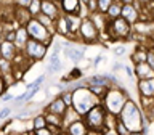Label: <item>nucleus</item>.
Here are the masks:
<instances>
[{
  "instance_id": "28",
  "label": "nucleus",
  "mask_w": 154,
  "mask_h": 135,
  "mask_svg": "<svg viewBox=\"0 0 154 135\" xmlns=\"http://www.w3.org/2000/svg\"><path fill=\"white\" fill-rule=\"evenodd\" d=\"M29 11H31L32 16H37V14L42 13V0H32L31 5H29Z\"/></svg>"
},
{
  "instance_id": "16",
  "label": "nucleus",
  "mask_w": 154,
  "mask_h": 135,
  "mask_svg": "<svg viewBox=\"0 0 154 135\" xmlns=\"http://www.w3.org/2000/svg\"><path fill=\"white\" fill-rule=\"evenodd\" d=\"M133 68H135L137 79H149V77H154V68L148 61L137 63V64H133Z\"/></svg>"
},
{
  "instance_id": "34",
  "label": "nucleus",
  "mask_w": 154,
  "mask_h": 135,
  "mask_svg": "<svg viewBox=\"0 0 154 135\" xmlns=\"http://www.w3.org/2000/svg\"><path fill=\"white\" fill-rule=\"evenodd\" d=\"M127 53V47L125 45H117V47H114V55L116 56H122Z\"/></svg>"
},
{
  "instance_id": "31",
  "label": "nucleus",
  "mask_w": 154,
  "mask_h": 135,
  "mask_svg": "<svg viewBox=\"0 0 154 135\" xmlns=\"http://www.w3.org/2000/svg\"><path fill=\"white\" fill-rule=\"evenodd\" d=\"M13 106H5V108H2L0 109V121H5V119H8L10 116H11V113H13Z\"/></svg>"
},
{
  "instance_id": "39",
  "label": "nucleus",
  "mask_w": 154,
  "mask_h": 135,
  "mask_svg": "<svg viewBox=\"0 0 154 135\" xmlns=\"http://www.w3.org/2000/svg\"><path fill=\"white\" fill-rule=\"evenodd\" d=\"M125 64H122V63H114L112 64V72H119V71H124Z\"/></svg>"
},
{
  "instance_id": "26",
  "label": "nucleus",
  "mask_w": 154,
  "mask_h": 135,
  "mask_svg": "<svg viewBox=\"0 0 154 135\" xmlns=\"http://www.w3.org/2000/svg\"><path fill=\"white\" fill-rule=\"evenodd\" d=\"M13 61L11 60H7V58H0V74H8V72H13Z\"/></svg>"
},
{
  "instance_id": "32",
  "label": "nucleus",
  "mask_w": 154,
  "mask_h": 135,
  "mask_svg": "<svg viewBox=\"0 0 154 135\" xmlns=\"http://www.w3.org/2000/svg\"><path fill=\"white\" fill-rule=\"evenodd\" d=\"M85 5H87V8H88L90 13L98 11V0H88V2H87Z\"/></svg>"
},
{
  "instance_id": "30",
  "label": "nucleus",
  "mask_w": 154,
  "mask_h": 135,
  "mask_svg": "<svg viewBox=\"0 0 154 135\" xmlns=\"http://www.w3.org/2000/svg\"><path fill=\"white\" fill-rule=\"evenodd\" d=\"M114 0H98V11L101 13H106L109 10V7L112 5Z\"/></svg>"
},
{
  "instance_id": "11",
  "label": "nucleus",
  "mask_w": 154,
  "mask_h": 135,
  "mask_svg": "<svg viewBox=\"0 0 154 135\" xmlns=\"http://www.w3.org/2000/svg\"><path fill=\"white\" fill-rule=\"evenodd\" d=\"M122 18H125L130 24H137L140 19H141V10H140L135 3H124Z\"/></svg>"
},
{
  "instance_id": "13",
  "label": "nucleus",
  "mask_w": 154,
  "mask_h": 135,
  "mask_svg": "<svg viewBox=\"0 0 154 135\" xmlns=\"http://www.w3.org/2000/svg\"><path fill=\"white\" fill-rule=\"evenodd\" d=\"M61 53L58 50H51L50 55H48V64H47V72H60L63 69V61H61Z\"/></svg>"
},
{
  "instance_id": "3",
  "label": "nucleus",
  "mask_w": 154,
  "mask_h": 135,
  "mask_svg": "<svg viewBox=\"0 0 154 135\" xmlns=\"http://www.w3.org/2000/svg\"><path fill=\"white\" fill-rule=\"evenodd\" d=\"M72 92H74V101H72V106H74L82 116L88 113L90 108H93L95 105L101 103V98L96 93H93L87 85L72 89Z\"/></svg>"
},
{
  "instance_id": "14",
  "label": "nucleus",
  "mask_w": 154,
  "mask_h": 135,
  "mask_svg": "<svg viewBox=\"0 0 154 135\" xmlns=\"http://www.w3.org/2000/svg\"><path fill=\"white\" fill-rule=\"evenodd\" d=\"M137 90H138L140 96H149V98H152L154 96V77H149V79H138Z\"/></svg>"
},
{
  "instance_id": "42",
  "label": "nucleus",
  "mask_w": 154,
  "mask_h": 135,
  "mask_svg": "<svg viewBox=\"0 0 154 135\" xmlns=\"http://www.w3.org/2000/svg\"><path fill=\"white\" fill-rule=\"evenodd\" d=\"M119 2H120V3H133L135 0H119Z\"/></svg>"
},
{
  "instance_id": "2",
  "label": "nucleus",
  "mask_w": 154,
  "mask_h": 135,
  "mask_svg": "<svg viewBox=\"0 0 154 135\" xmlns=\"http://www.w3.org/2000/svg\"><path fill=\"white\" fill-rule=\"evenodd\" d=\"M130 98V95L127 93L125 87H109V90L106 92V95L103 96L101 103L104 105V108L108 113L119 116L122 111L125 101Z\"/></svg>"
},
{
  "instance_id": "1",
  "label": "nucleus",
  "mask_w": 154,
  "mask_h": 135,
  "mask_svg": "<svg viewBox=\"0 0 154 135\" xmlns=\"http://www.w3.org/2000/svg\"><path fill=\"white\" fill-rule=\"evenodd\" d=\"M119 118L127 124V127L132 130V133H141L143 130V108L132 98L125 101Z\"/></svg>"
},
{
  "instance_id": "15",
  "label": "nucleus",
  "mask_w": 154,
  "mask_h": 135,
  "mask_svg": "<svg viewBox=\"0 0 154 135\" xmlns=\"http://www.w3.org/2000/svg\"><path fill=\"white\" fill-rule=\"evenodd\" d=\"M63 14H80L82 2L80 0H58Z\"/></svg>"
},
{
  "instance_id": "24",
  "label": "nucleus",
  "mask_w": 154,
  "mask_h": 135,
  "mask_svg": "<svg viewBox=\"0 0 154 135\" xmlns=\"http://www.w3.org/2000/svg\"><path fill=\"white\" fill-rule=\"evenodd\" d=\"M38 21H40L43 26H47L48 29H50L51 32H55V21L56 19H53L51 16H48V14H45V13H40V14H37L35 16Z\"/></svg>"
},
{
  "instance_id": "22",
  "label": "nucleus",
  "mask_w": 154,
  "mask_h": 135,
  "mask_svg": "<svg viewBox=\"0 0 154 135\" xmlns=\"http://www.w3.org/2000/svg\"><path fill=\"white\" fill-rule=\"evenodd\" d=\"M130 60H132L133 64L146 61L148 60V48L143 47V45H137V47L133 48V52L130 53Z\"/></svg>"
},
{
  "instance_id": "29",
  "label": "nucleus",
  "mask_w": 154,
  "mask_h": 135,
  "mask_svg": "<svg viewBox=\"0 0 154 135\" xmlns=\"http://www.w3.org/2000/svg\"><path fill=\"white\" fill-rule=\"evenodd\" d=\"M43 82H45V74H40L38 77H35V79H34L32 82H29V84L26 85V89H27V90H32V89H40Z\"/></svg>"
},
{
  "instance_id": "17",
  "label": "nucleus",
  "mask_w": 154,
  "mask_h": 135,
  "mask_svg": "<svg viewBox=\"0 0 154 135\" xmlns=\"http://www.w3.org/2000/svg\"><path fill=\"white\" fill-rule=\"evenodd\" d=\"M67 108H69V106L66 105V101L63 100L61 96H56V98H53L50 103L47 105L45 111H48V113H56V114L64 116V113L67 111Z\"/></svg>"
},
{
  "instance_id": "36",
  "label": "nucleus",
  "mask_w": 154,
  "mask_h": 135,
  "mask_svg": "<svg viewBox=\"0 0 154 135\" xmlns=\"http://www.w3.org/2000/svg\"><path fill=\"white\" fill-rule=\"evenodd\" d=\"M103 60H106V56L103 55V53H98V55L95 56V60L91 61V66H95V68H96V66H98V64H100V63L103 61Z\"/></svg>"
},
{
  "instance_id": "18",
  "label": "nucleus",
  "mask_w": 154,
  "mask_h": 135,
  "mask_svg": "<svg viewBox=\"0 0 154 135\" xmlns=\"http://www.w3.org/2000/svg\"><path fill=\"white\" fill-rule=\"evenodd\" d=\"M90 19L95 23V26L100 29V32H106V31H108V26H109L111 19L108 18V14H106V13H101V11L90 13Z\"/></svg>"
},
{
  "instance_id": "27",
  "label": "nucleus",
  "mask_w": 154,
  "mask_h": 135,
  "mask_svg": "<svg viewBox=\"0 0 154 135\" xmlns=\"http://www.w3.org/2000/svg\"><path fill=\"white\" fill-rule=\"evenodd\" d=\"M114 132L117 133V135H128V133H132V130H130L127 127V124L124 122L120 118H117V122H116V129H114Z\"/></svg>"
},
{
  "instance_id": "33",
  "label": "nucleus",
  "mask_w": 154,
  "mask_h": 135,
  "mask_svg": "<svg viewBox=\"0 0 154 135\" xmlns=\"http://www.w3.org/2000/svg\"><path fill=\"white\" fill-rule=\"evenodd\" d=\"M124 72H125V76H127L130 80H133L135 77H137V76H135V68H130L128 64H125V68H124Z\"/></svg>"
},
{
  "instance_id": "45",
  "label": "nucleus",
  "mask_w": 154,
  "mask_h": 135,
  "mask_svg": "<svg viewBox=\"0 0 154 135\" xmlns=\"http://www.w3.org/2000/svg\"><path fill=\"white\" fill-rule=\"evenodd\" d=\"M152 100H154V96H152Z\"/></svg>"
},
{
  "instance_id": "44",
  "label": "nucleus",
  "mask_w": 154,
  "mask_h": 135,
  "mask_svg": "<svg viewBox=\"0 0 154 135\" xmlns=\"http://www.w3.org/2000/svg\"><path fill=\"white\" fill-rule=\"evenodd\" d=\"M0 58H2V52H0Z\"/></svg>"
},
{
  "instance_id": "20",
  "label": "nucleus",
  "mask_w": 154,
  "mask_h": 135,
  "mask_svg": "<svg viewBox=\"0 0 154 135\" xmlns=\"http://www.w3.org/2000/svg\"><path fill=\"white\" fill-rule=\"evenodd\" d=\"M34 16L31 14V11H29V8L26 7H14V19H16V23L19 24V26H26V24L31 21Z\"/></svg>"
},
{
  "instance_id": "10",
  "label": "nucleus",
  "mask_w": 154,
  "mask_h": 135,
  "mask_svg": "<svg viewBox=\"0 0 154 135\" xmlns=\"http://www.w3.org/2000/svg\"><path fill=\"white\" fill-rule=\"evenodd\" d=\"M63 133H69V135H88L90 133V129H88V125H87V122L84 121V116H82L80 119L74 121V122H71L67 127H64Z\"/></svg>"
},
{
  "instance_id": "6",
  "label": "nucleus",
  "mask_w": 154,
  "mask_h": 135,
  "mask_svg": "<svg viewBox=\"0 0 154 135\" xmlns=\"http://www.w3.org/2000/svg\"><path fill=\"white\" fill-rule=\"evenodd\" d=\"M26 29H27V32H29V36H31V39L40 40V42H43V43H47L48 47L51 45V42H53V34H55V32H51L47 26H43V24L38 21L35 16H34L31 21L26 24Z\"/></svg>"
},
{
  "instance_id": "41",
  "label": "nucleus",
  "mask_w": 154,
  "mask_h": 135,
  "mask_svg": "<svg viewBox=\"0 0 154 135\" xmlns=\"http://www.w3.org/2000/svg\"><path fill=\"white\" fill-rule=\"evenodd\" d=\"M5 92H7V87H5V84H3V79H2V76H0V96H2Z\"/></svg>"
},
{
  "instance_id": "25",
  "label": "nucleus",
  "mask_w": 154,
  "mask_h": 135,
  "mask_svg": "<svg viewBox=\"0 0 154 135\" xmlns=\"http://www.w3.org/2000/svg\"><path fill=\"white\" fill-rule=\"evenodd\" d=\"M47 125H48V122H47L45 113H40V114H37V116H34V119H32V129H34V130L42 129V127H47Z\"/></svg>"
},
{
  "instance_id": "37",
  "label": "nucleus",
  "mask_w": 154,
  "mask_h": 135,
  "mask_svg": "<svg viewBox=\"0 0 154 135\" xmlns=\"http://www.w3.org/2000/svg\"><path fill=\"white\" fill-rule=\"evenodd\" d=\"M146 61L154 68V48H148V60Z\"/></svg>"
},
{
  "instance_id": "4",
  "label": "nucleus",
  "mask_w": 154,
  "mask_h": 135,
  "mask_svg": "<svg viewBox=\"0 0 154 135\" xmlns=\"http://www.w3.org/2000/svg\"><path fill=\"white\" fill-rule=\"evenodd\" d=\"M106 116H108V111H106L103 103L95 105L93 108H90L88 113L84 114V121L88 125L90 133H103L104 132Z\"/></svg>"
},
{
  "instance_id": "35",
  "label": "nucleus",
  "mask_w": 154,
  "mask_h": 135,
  "mask_svg": "<svg viewBox=\"0 0 154 135\" xmlns=\"http://www.w3.org/2000/svg\"><path fill=\"white\" fill-rule=\"evenodd\" d=\"M13 100H14V95L10 93V92H5V93L0 96V101H2V103H8V101H13Z\"/></svg>"
},
{
  "instance_id": "23",
  "label": "nucleus",
  "mask_w": 154,
  "mask_h": 135,
  "mask_svg": "<svg viewBox=\"0 0 154 135\" xmlns=\"http://www.w3.org/2000/svg\"><path fill=\"white\" fill-rule=\"evenodd\" d=\"M122 7H124V3H120L119 0H114L112 5L109 7V10L106 11L108 18H109V19H116V18L122 16Z\"/></svg>"
},
{
  "instance_id": "19",
  "label": "nucleus",
  "mask_w": 154,
  "mask_h": 135,
  "mask_svg": "<svg viewBox=\"0 0 154 135\" xmlns=\"http://www.w3.org/2000/svg\"><path fill=\"white\" fill-rule=\"evenodd\" d=\"M0 52H2V56L7 58V60H14V56L18 55V47L14 45V42H10V40H0Z\"/></svg>"
},
{
  "instance_id": "9",
  "label": "nucleus",
  "mask_w": 154,
  "mask_h": 135,
  "mask_svg": "<svg viewBox=\"0 0 154 135\" xmlns=\"http://www.w3.org/2000/svg\"><path fill=\"white\" fill-rule=\"evenodd\" d=\"M87 50V43H82V45H77L75 42H72L71 45H67L63 48V55H64L67 60H71L72 63H79L85 55Z\"/></svg>"
},
{
  "instance_id": "12",
  "label": "nucleus",
  "mask_w": 154,
  "mask_h": 135,
  "mask_svg": "<svg viewBox=\"0 0 154 135\" xmlns=\"http://www.w3.org/2000/svg\"><path fill=\"white\" fill-rule=\"evenodd\" d=\"M42 13L51 16L53 19H58L63 14L60 2L58 0H42Z\"/></svg>"
},
{
  "instance_id": "5",
  "label": "nucleus",
  "mask_w": 154,
  "mask_h": 135,
  "mask_svg": "<svg viewBox=\"0 0 154 135\" xmlns=\"http://www.w3.org/2000/svg\"><path fill=\"white\" fill-rule=\"evenodd\" d=\"M108 36L111 40L114 42H125L128 39H132L133 34V24H130L125 18L119 16L116 19H111L109 26H108Z\"/></svg>"
},
{
  "instance_id": "43",
  "label": "nucleus",
  "mask_w": 154,
  "mask_h": 135,
  "mask_svg": "<svg viewBox=\"0 0 154 135\" xmlns=\"http://www.w3.org/2000/svg\"><path fill=\"white\" fill-rule=\"evenodd\" d=\"M80 2H82V3H87V2H88V0H80Z\"/></svg>"
},
{
  "instance_id": "21",
  "label": "nucleus",
  "mask_w": 154,
  "mask_h": 135,
  "mask_svg": "<svg viewBox=\"0 0 154 135\" xmlns=\"http://www.w3.org/2000/svg\"><path fill=\"white\" fill-rule=\"evenodd\" d=\"M29 39H31V36H29L26 26H19L16 29V39H14V45L18 47L19 52H23L24 48H26V43H27Z\"/></svg>"
},
{
  "instance_id": "8",
  "label": "nucleus",
  "mask_w": 154,
  "mask_h": 135,
  "mask_svg": "<svg viewBox=\"0 0 154 135\" xmlns=\"http://www.w3.org/2000/svg\"><path fill=\"white\" fill-rule=\"evenodd\" d=\"M23 52L32 63H35V61L43 60L48 55V45L40 40H35V39H29L26 43V48Z\"/></svg>"
},
{
  "instance_id": "38",
  "label": "nucleus",
  "mask_w": 154,
  "mask_h": 135,
  "mask_svg": "<svg viewBox=\"0 0 154 135\" xmlns=\"http://www.w3.org/2000/svg\"><path fill=\"white\" fill-rule=\"evenodd\" d=\"M31 2L32 0H16V2H14V5H18V7H29V5H31Z\"/></svg>"
},
{
  "instance_id": "7",
  "label": "nucleus",
  "mask_w": 154,
  "mask_h": 135,
  "mask_svg": "<svg viewBox=\"0 0 154 135\" xmlns=\"http://www.w3.org/2000/svg\"><path fill=\"white\" fill-rule=\"evenodd\" d=\"M79 39H80V43H98L100 39H101V32L100 29L95 26V23L90 19V16L84 18L82 21V26H80V31H79Z\"/></svg>"
},
{
  "instance_id": "40",
  "label": "nucleus",
  "mask_w": 154,
  "mask_h": 135,
  "mask_svg": "<svg viewBox=\"0 0 154 135\" xmlns=\"http://www.w3.org/2000/svg\"><path fill=\"white\" fill-rule=\"evenodd\" d=\"M143 13H149V14H151V18L154 19V3H151L149 7L144 8V10H143Z\"/></svg>"
}]
</instances>
